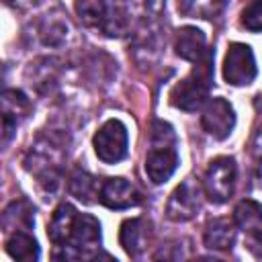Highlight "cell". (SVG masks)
I'll use <instances>...</instances> for the list:
<instances>
[{
  "mask_svg": "<svg viewBox=\"0 0 262 262\" xmlns=\"http://www.w3.org/2000/svg\"><path fill=\"white\" fill-rule=\"evenodd\" d=\"M31 113V102L20 90H4L2 94V117L18 123Z\"/></svg>",
  "mask_w": 262,
  "mask_h": 262,
  "instance_id": "18",
  "label": "cell"
},
{
  "mask_svg": "<svg viewBox=\"0 0 262 262\" xmlns=\"http://www.w3.org/2000/svg\"><path fill=\"white\" fill-rule=\"evenodd\" d=\"M235 176H237V166L233 158L229 156L215 158L209 164L205 178H203V186H205L209 201L217 205L229 201L235 188Z\"/></svg>",
  "mask_w": 262,
  "mask_h": 262,
  "instance_id": "2",
  "label": "cell"
},
{
  "mask_svg": "<svg viewBox=\"0 0 262 262\" xmlns=\"http://www.w3.org/2000/svg\"><path fill=\"white\" fill-rule=\"evenodd\" d=\"M235 221L217 217L207 223L203 239L209 250H231V246L235 244Z\"/></svg>",
  "mask_w": 262,
  "mask_h": 262,
  "instance_id": "12",
  "label": "cell"
},
{
  "mask_svg": "<svg viewBox=\"0 0 262 262\" xmlns=\"http://www.w3.org/2000/svg\"><path fill=\"white\" fill-rule=\"evenodd\" d=\"M258 74L254 51L246 43H231L223 59V78L231 86H248Z\"/></svg>",
  "mask_w": 262,
  "mask_h": 262,
  "instance_id": "4",
  "label": "cell"
},
{
  "mask_svg": "<svg viewBox=\"0 0 262 262\" xmlns=\"http://www.w3.org/2000/svg\"><path fill=\"white\" fill-rule=\"evenodd\" d=\"M213 59L215 49H207V53L192 66L190 74L176 82L170 90V102L182 111H196L209 98V88L213 84Z\"/></svg>",
  "mask_w": 262,
  "mask_h": 262,
  "instance_id": "1",
  "label": "cell"
},
{
  "mask_svg": "<svg viewBox=\"0 0 262 262\" xmlns=\"http://www.w3.org/2000/svg\"><path fill=\"white\" fill-rule=\"evenodd\" d=\"M98 188H100V186H96V178L90 176V174L84 172V170H74L72 176H70V180H68V190H70V194L76 196L78 201H82L84 205H88V203L94 201L92 196L98 194Z\"/></svg>",
  "mask_w": 262,
  "mask_h": 262,
  "instance_id": "17",
  "label": "cell"
},
{
  "mask_svg": "<svg viewBox=\"0 0 262 262\" xmlns=\"http://www.w3.org/2000/svg\"><path fill=\"white\" fill-rule=\"evenodd\" d=\"M82 250L72 246V244H63V246H55L51 252V262H80Z\"/></svg>",
  "mask_w": 262,
  "mask_h": 262,
  "instance_id": "21",
  "label": "cell"
},
{
  "mask_svg": "<svg viewBox=\"0 0 262 262\" xmlns=\"http://www.w3.org/2000/svg\"><path fill=\"white\" fill-rule=\"evenodd\" d=\"M68 27H63V23H49V27L43 29V41L49 45H57L59 41H63Z\"/></svg>",
  "mask_w": 262,
  "mask_h": 262,
  "instance_id": "22",
  "label": "cell"
},
{
  "mask_svg": "<svg viewBox=\"0 0 262 262\" xmlns=\"http://www.w3.org/2000/svg\"><path fill=\"white\" fill-rule=\"evenodd\" d=\"M242 25L248 31H252V33L262 31V0L250 2L244 8V12H242Z\"/></svg>",
  "mask_w": 262,
  "mask_h": 262,
  "instance_id": "19",
  "label": "cell"
},
{
  "mask_svg": "<svg viewBox=\"0 0 262 262\" xmlns=\"http://www.w3.org/2000/svg\"><path fill=\"white\" fill-rule=\"evenodd\" d=\"M129 135L127 127L119 119H108L92 137V147L104 164H117L127 156Z\"/></svg>",
  "mask_w": 262,
  "mask_h": 262,
  "instance_id": "3",
  "label": "cell"
},
{
  "mask_svg": "<svg viewBox=\"0 0 262 262\" xmlns=\"http://www.w3.org/2000/svg\"><path fill=\"white\" fill-rule=\"evenodd\" d=\"M76 217H78V211H76L70 203H61V205L53 211L51 221H49V227H47V235H49V239H51L55 246L70 244Z\"/></svg>",
  "mask_w": 262,
  "mask_h": 262,
  "instance_id": "11",
  "label": "cell"
},
{
  "mask_svg": "<svg viewBox=\"0 0 262 262\" xmlns=\"http://www.w3.org/2000/svg\"><path fill=\"white\" fill-rule=\"evenodd\" d=\"M201 125L211 137L227 139L231 135L233 127H235V111L221 96L209 98L205 102V108H203V115H201Z\"/></svg>",
  "mask_w": 262,
  "mask_h": 262,
  "instance_id": "5",
  "label": "cell"
},
{
  "mask_svg": "<svg viewBox=\"0 0 262 262\" xmlns=\"http://www.w3.org/2000/svg\"><path fill=\"white\" fill-rule=\"evenodd\" d=\"M2 223L6 229H31V225L35 223V213L31 209V205L27 201H12L2 215Z\"/></svg>",
  "mask_w": 262,
  "mask_h": 262,
  "instance_id": "16",
  "label": "cell"
},
{
  "mask_svg": "<svg viewBox=\"0 0 262 262\" xmlns=\"http://www.w3.org/2000/svg\"><path fill=\"white\" fill-rule=\"evenodd\" d=\"M174 49H176V55H180L182 59L196 63L207 53L209 47H207L205 33L201 29H196V27H182L176 33Z\"/></svg>",
  "mask_w": 262,
  "mask_h": 262,
  "instance_id": "10",
  "label": "cell"
},
{
  "mask_svg": "<svg viewBox=\"0 0 262 262\" xmlns=\"http://www.w3.org/2000/svg\"><path fill=\"white\" fill-rule=\"evenodd\" d=\"M98 242H100V223H98V219L92 217V215H86V213H78V217L74 221L70 244L80 248V250H86V248H92Z\"/></svg>",
  "mask_w": 262,
  "mask_h": 262,
  "instance_id": "14",
  "label": "cell"
},
{
  "mask_svg": "<svg viewBox=\"0 0 262 262\" xmlns=\"http://www.w3.org/2000/svg\"><path fill=\"white\" fill-rule=\"evenodd\" d=\"M151 145H176V133L170 123L154 121L151 125Z\"/></svg>",
  "mask_w": 262,
  "mask_h": 262,
  "instance_id": "20",
  "label": "cell"
},
{
  "mask_svg": "<svg viewBox=\"0 0 262 262\" xmlns=\"http://www.w3.org/2000/svg\"><path fill=\"white\" fill-rule=\"evenodd\" d=\"M235 225L248 235V239L256 246H262V205L256 201H242L233 211Z\"/></svg>",
  "mask_w": 262,
  "mask_h": 262,
  "instance_id": "9",
  "label": "cell"
},
{
  "mask_svg": "<svg viewBox=\"0 0 262 262\" xmlns=\"http://www.w3.org/2000/svg\"><path fill=\"white\" fill-rule=\"evenodd\" d=\"M90 262H117V258H113L108 252H98L96 256L90 258Z\"/></svg>",
  "mask_w": 262,
  "mask_h": 262,
  "instance_id": "25",
  "label": "cell"
},
{
  "mask_svg": "<svg viewBox=\"0 0 262 262\" xmlns=\"http://www.w3.org/2000/svg\"><path fill=\"white\" fill-rule=\"evenodd\" d=\"M98 201L113 211L131 209L141 203V194L127 178H106L98 188Z\"/></svg>",
  "mask_w": 262,
  "mask_h": 262,
  "instance_id": "6",
  "label": "cell"
},
{
  "mask_svg": "<svg viewBox=\"0 0 262 262\" xmlns=\"http://www.w3.org/2000/svg\"><path fill=\"white\" fill-rule=\"evenodd\" d=\"M194 262H227V260H219V258H213V256H201Z\"/></svg>",
  "mask_w": 262,
  "mask_h": 262,
  "instance_id": "26",
  "label": "cell"
},
{
  "mask_svg": "<svg viewBox=\"0 0 262 262\" xmlns=\"http://www.w3.org/2000/svg\"><path fill=\"white\" fill-rule=\"evenodd\" d=\"M252 151H254V156L262 158V127L256 131V135L252 139Z\"/></svg>",
  "mask_w": 262,
  "mask_h": 262,
  "instance_id": "24",
  "label": "cell"
},
{
  "mask_svg": "<svg viewBox=\"0 0 262 262\" xmlns=\"http://www.w3.org/2000/svg\"><path fill=\"white\" fill-rule=\"evenodd\" d=\"M6 254L14 262H37L39 260V244L27 231H14L6 239Z\"/></svg>",
  "mask_w": 262,
  "mask_h": 262,
  "instance_id": "15",
  "label": "cell"
},
{
  "mask_svg": "<svg viewBox=\"0 0 262 262\" xmlns=\"http://www.w3.org/2000/svg\"><path fill=\"white\" fill-rule=\"evenodd\" d=\"M196 211H199V186L188 178L182 184H178L170 194L166 205V217L170 221L182 223L192 219Z\"/></svg>",
  "mask_w": 262,
  "mask_h": 262,
  "instance_id": "7",
  "label": "cell"
},
{
  "mask_svg": "<svg viewBox=\"0 0 262 262\" xmlns=\"http://www.w3.org/2000/svg\"><path fill=\"white\" fill-rule=\"evenodd\" d=\"M119 242L123 246V250L129 256H139L145 248L147 242V227L145 221L141 217H133V219H125L121 223V231H119Z\"/></svg>",
  "mask_w": 262,
  "mask_h": 262,
  "instance_id": "13",
  "label": "cell"
},
{
  "mask_svg": "<svg viewBox=\"0 0 262 262\" xmlns=\"http://www.w3.org/2000/svg\"><path fill=\"white\" fill-rule=\"evenodd\" d=\"M176 258H178V246L166 244V246H162V248L156 252L154 262H176Z\"/></svg>",
  "mask_w": 262,
  "mask_h": 262,
  "instance_id": "23",
  "label": "cell"
},
{
  "mask_svg": "<svg viewBox=\"0 0 262 262\" xmlns=\"http://www.w3.org/2000/svg\"><path fill=\"white\" fill-rule=\"evenodd\" d=\"M178 168V151L174 145H151L145 158V174L154 184H164Z\"/></svg>",
  "mask_w": 262,
  "mask_h": 262,
  "instance_id": "8",
  "label": "cell"
}]
</instances>
